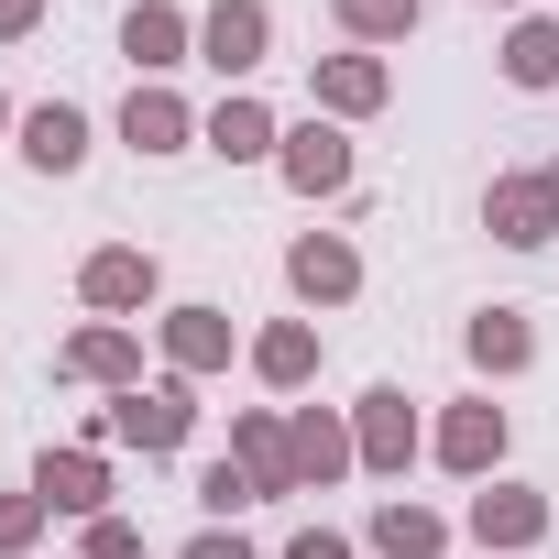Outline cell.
<instances>
[{"mask_svg":"<svg viewBox=\"0 0 559 559\" xmlns=\"http://www.w3.org/2000/svg\"><path fill=\"white\" fill-rule=\"evenodd\" d=\"M483 230L504 252H548L559 241V176H493L483 187Z\"/></svg>","mask_w":559,"mask_h":559,"instance_id":"6da1fadb","label":"cell"},{"mask_svg":"<svg viewBox=\"0 0 559 559\" xmlns=\"http://www.w3.org/2000/svg\"><path fill=\"white\" fill-rule=\"evenodd\" d=\"M99 428H110V439H132V450H176V439L198 428V395H187V373H165V384H132Z\"/></svg>","mask_w":559,"mask_h":559,"instance_id":"7a4b0ae2","label":"cell"},{"mask_svg":"<svg viewBox=\"0 0 559 559\" xmlns=\"http://www.w3.org/2000/svg\"><path fill=\"white\" fill-rule=\"evenodd\" d=\"M198 56L219 78H252L274 56V12H263V0H209V12H198Z\"/></svg>","mask_w":559,"mask_h":559,"instance_id":"3957f363","label":"cell"},{"mask_svg":"<svg viewBox=\"0 0 559 559\" xmlns=\"http://www.w3.org/2000/svg\"><path fill=\"white\" fill-rule=\"evenodd\" d=\"M352 450H362V472H406V461H417V406H406V384H373V395L352 406Z\"/></svg>","mask_w":559,"mask_h":559,"instance_id":"277c9868","label":"cell"},{"mask_svg":"<svg viewBox=\"0 0 559 559\" xmlns=\"http://www.w3.org/2000/svg\"><path fill=\"white\" fill-rule=\"evenodd\" d=\"M274 176H286L297 198H341V187H352V143H341L330 121H297L286 143H274Z\"/></svg>","mask_w":559,"mask_h":559,"instance_id":"5b68a950","label":"cell"},{"mask_svg":"<svg viewBox=\"0 0 559 559\" xmlns=\"http://www.w3.org/2000/svg\"><path fill=\"white\" fill-rule=\"evenodd\" d=\"M472 537H483V559H515V548H537V537H548V493H526V483H493V493H472Z\"/></svg>","mask_w":559,"mask_h":559,"instance_id":"8992f818","label":"cell"},{"mask_svg":"<svg viewBox=\"0 0 559 559\" xmlns=\"http://www.w3.org/2000/svg\"><path fill=\"white\" fill-rule=\"evenodd\" d=\"M286 286H297V297H308V308H341V297H352V286H362V252H352V241H341V230H308V241H297V252H286Z\"/></svg>","mask_w":559,"mask_h":559,"instance_id":"52a82bcc","label":"cell"},{"mask_svg":"<svg viewBox=\"0 0 559 559\" xmlns=\"http://www.w3.org/2000/svg\"><path fill=\"white\" fill-rule=\"evenodd\" d=\"M34 493H45L56 515H110V461H99V450H45V461H34Z\"/></svg>","mask_w":559,"mask_h":559,"instance_id":"ba28073f","label":"cell"},{"mask_svg":"<svg viewBox=\"0 0 559 559\" xmlns=\"http://www.w3.org/2000/svg\"><path fill=\"white\" fill-rule=\"evenodd\" d=\"M78 297H88L99 319H121V308H143V297H154V252H132V241H110V252H88V263H78Z\"/></svg>","mask_w":559,"mask_h":559,"instance_id":"9c48e42d","label":"cell"},{"mask_svg":"<svg viewBox=\"0 0 559 559\" xmlns=\"http://www.w3.org/2000/svg\"><path fill=\"white\" fill-rule=\"evenodd\" d=\"M121 143H132V154H187V143H198V121H187V99H176V88H154V78H143V88L121 99Z\"/></svg>","mask_w":559,"mask_h":559,"instance_id":"30bf717a","label":"cell"},{"mask_svg":"<svg viewBox=\"0 0 559 559\" xmlns=\"http://www.w3.org/2000/svg\"><path fill=\"white\" fill-rule=\"evenodd\" d=\"M23 165H34V176H78V165H88V110H67V99L23 110Z\"/></svg>","mask_w":559,"mask_h":559,"instance_id":"8fae6325","label":"cell"},{"mask_svg":"<svg viewBox=\"0 0 559 559\" xmlns=\"http://www.w3.org/2000/svg\"><path fill=\"white\" fill-rule=\"evenodd\" d=\"M439 461H450L461 483H483V472L504 461V406H493V395H483V406H450V417H439Z\"/></svg>","mask_w":559,"mask_h":559,"instance_id":"7c38bea8","label":"cell"},{"mask_svg":"<svg viewBox=\"0 0 559 559\" xmlns=\"http://www.w3.org/2000/svg\"><path fill=\"white\" fill-rule=\"evenodd\" d=\"M187 45H198V23H187V12H165V0H132V23H121V56H132L143 78L187 67Z\"/></svg>","mask_w":559,"mask_h":559,"instance_id":"4fadbf2b","label":"cell"},{"mask_svg":"<svg viewBox=\"0 0 559 559\" xmlns=\"http://www.w3.org/2000/svg\"><path fill=\"white\" fill-rule=\"evenodd\" d=\"M230 461L263 483V504H274V493H297V439L274 428V417H230Z\"/></svg>","mask_w":559,"mask_h":559,"instance_id":"5bb4252c","label":"cell"},{"mask_svg":"<svg viewBox=\"0 0 559 559\" xmlns=\"http://www.w3.org/2000/svg\"><path fill=\"white\" fill-rule=\"evenodd\" d=\"M286 439H297V493H308V483H319V493H330V483H341V472H352V461H362V450H352V428H341V417H330V406H308V417H297V428H286Z\"/></svg>","mask_w":559,"mask_h":559,"instance_id":"9a60e30c","label":"cell"},{"mask_svg":"<svg viewBox=\"0 0 559 559\" xmlns=\"http://www.w3.org/2000/svg\"><path fill=\"white\" fill-rule=\"evenodd\" d=\"M198 143H209V154H230V165H252V154H274L286 132H274V110H263V99H219V110L198 121Z\"/></svg>","mask_w":559,"mask_h":559,"instance_id":"2e32d148","label":"cell"},{"mask_svg":"<svg viewBox=\"0 0 559 559\" xmlns=\"http://www.w3.org/2000/svg\"><path fill=\"white\" fill-rule=\"evenodd\" d=\"M165 362H176V373H219V362H230V319H219V308H176V319H165Z\"/></svg>","mask_w":559,"mask_h":559,"instance_id":"e0dca14e","label":"cell"},{"mask_svg":"<svg viewBox=\"0 0 559 559\" xmlns=\"http://www.w3.org/2000/svg\"><path fill=\"white\" fill-rule=\"evenodd\" d=\"M67 373H78V384H121V395H132L143 341H132V330H78V341H67Z\"/></svg>","mask_w":559,"mask_h":559,"instance_id":"ac0fdd59","label":"cell"},{"mask_svg":"<svg viewBox=\"0 0 559 559\" xmlns=\"http://www.w3.org/2000/svg\"><path fill=\"white\" fill-rule=\"evenodd\" d=\"M373 548H384V559H439V548H450V515H428V504L395 493V504H373Z\"/></svg>","mask_w":559,"mask_h":559,"instance_id":"d6986e66","label":"cell"},{"mask_svg":"<svg viewBox=\"0 0 559 559\" xmlns=\"http://www.w3.org/2000/svg\"><path fill=\"white\" fill-rule=\"evenodd\" d=\"M319 110H341V121L384 110V67L373 56H319Z\"/></svg>","mask_w":559,"mask_h":559,"instance_id":"ffe728a7","label":"cell"},{"mask_svg":"<svg viewBox=\"0 0 559 559\" xmlns=\"http://www.w3.org/2000/svg\"><path fill=\"white\" fill-rule=\"evenodd\" d=\"M472 362H483V373H526V362H537L526 308H483V319H472Z\"/></svg>","mask_w":559,"mask_h":559,"instance_id":"44dd1931","label":"cell"},{"mask_svg":"<svg viewBox=\"0 0 559 559\" xmlns=\"http://www.w3.org/2000/svg\"><path fill=\"white\" fill-rule=\"evenodd\" d=\"M252 373H263V384H308V373H319V330H308V319H274V330L252 341Z\"/></svg>","mask_w":559,"mask_h":559,"instance_id":"7402d4cb","label":"cell"},{"mask_svg":"<svg viewBox=\"0 0 559 559\" xmlns=\"http://www.w3.org/2000/svg\"><path fill=\"white\" fill-rule=\"evenodd\" d=\"M504 78L515 88H559V23H515L504 34Z\"/></svg>","mask_w":559,"mask_h":559,"instance_id":"603a6c76","label":"cell"},{"mask_svg":"<svg viewBox=\"0 0 559 559\" xmlns=\"http://www.w3.org/2000/svg\"><path fill=\"white\" fill-rule=\"evenodd\" d=\"M330 12H341V34H352V45H395V34H417L428 0H330Z\"/></svg>","mask_w":559,"mask_h":559,"instance_id":"cb8c5ba5","label":"cell"},{"mask_svg":"<svg viewBox=\"0 0 559 559\" xmlns=\"http://www.w3.org/2000/svg\"><path fill=\"white\" fill-rule=\"evenodd\" d=\"M198 504H209V515H241V504H263V483H252L241 461H209V472H198Z\"/></svg>","mask_w":559,"mask_h":559,"instance_id":"d4e9b609","label":"cell"},{"mask_svg":"<svg viewBox=\"0 0 559 559\" xmlns=\"http://www.w3.org/2000/svg\"><path fill=\"white\" fill-rule=\"evenodd\" d=\"M45 515H56L45 493H0V559H23V548L45 537Z\"/></svg>","mask_w":559,"mask_h":559,"instance_id":"484cf974","label":"cell"},{"mask_svg":"<svg viewBox=\"0 0 559 559\" xmlns=\"http://www.w3.org/2000/svg\"><path fill=\"white\" fill-rule=\"evenodd\" d=\"M88 559H143V526L132 515H88Z\"/></svg>","mask_w":559,"mask_h":559,"instance_id":"4316f807","label":"cell"},{"mask_svg":"<svg viewBox=\"0 0 559 559\" xmlns=\"http://www.w3.org/2000/svg\"><path fill=\"white\" fill-rule=\"evenodd\" d=\"M286 559H352V537H341V526H297V537H286Z\"/></svg>","mask_w":559,"mask_h":559,"instance_id":"83f0119b","label":"cell"},{"mask_svg":"<svg viewBox=\"0 0 559 559\" xmlns=\"http://www.w3.org/2000/svg\"><path fill=\"white\" fill-rule=\"evenodd\" d=\"M187 559H252V537L241 526H209V537H187Z\"/></svg>","mask_w":559,"mask_h":559,"instance_id":"f1b7e54d","label":"cell"},{"mask_svg":"<svg viewBox=\"0 0 559 559\" xmlns=\"http://www.w3.org/2000/svg\"><path fill=\"white\" fill-rule=\"evenodd\" d=\"M45 23V0H0V45H12V34H34Z\"/></svg>","mask_w":559,"mask_h":559,"instance_id":"f546056e","label":"cell"},{"mask_svg":"<svg viewBox=\"0 0 559 559\" xmlns=\"http://www.w3.org/2000/svg\"><path fill=\"white\" fill-rule=\"evenodd\" d=\"M0 121H12V99H0Z\"/></svg>","mask_w":559,"mask_h":559,"instance_id":"4dcf8cb0","label":"cell"}]
</instances>
